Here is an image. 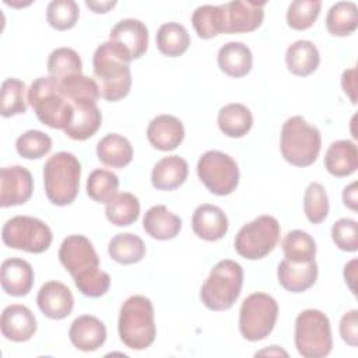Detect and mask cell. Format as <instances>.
Masks as SVG:
<instances>
[{"mask_svg": "<svg viewBox=\"0 0 358 358\" xmlns=\"http://www.w3.org/2000/svg\"><path fill=\"white\" fill-rule=\"evenodd\" d=\"M59 260L83 295L99 298L108 292L110 277L99 268L98 253L87 236L69 235L64 238L59 248Z\"/></svg>", "mask_w": 358, "mask_h": 358, "instance_id": "cell-1", "label": "cell"}, {"mask_svg": "<svg viewBox=\"0 0 358 358\" xmlns=\"http://www.w3.org/2000/svg\"><path fill=\"white\" fill-rule=\"evenodd\" d=\"M130 62L127 52L115 42H103L95 49L94 76L103 99L116 102L129 95L131 88Z\"/></svg>", "mask_w": 358, "mask_h": 358, "instance_id": "cell-2", "label": "cell"}, {"mask_svg": "<svg viewBox=\"0 0 358 358\" xmlns=\"http://www.w3.org/2000/svg\"><path fill=\"white\" fill-rule=\"evenodd\" d=\"M28 102L41 123L64 130L73 116V102L63 92L60 81L52 76L38 77L28 90Z\"/></svg>", "mask_w": 358, "mask_h": 358, "instance_id": "cell-3", "label": "cell"}, {"mask_svg": "<svg viewBox=\"0 0 358 358\" xmlns=\"http://www.w3.org/2000/svg\"><path fill=\"white\" fill-rule=\"evenodd\" d=\"M117 331L127 348H148L157 336L152 302L144 295L129 296L120 308Z\"/></svg>", "mask_w": 358, "mask_h": 358, "instance_id": "cell-4", "label": "cell"}, {"mask_svg": "<svg viewBox=\"0 0 358 358\" xmlns=\"http://www.w3.org/2000/svg\"><path fill=\"white\" fill-rule=\"evenodd\" d=\"M81 164L67 151H59L43 165V186L48 200L55 206L71 204L80 189Z\"/></svg>", "mask_w": 358, "mask_h": 358, "instance_id": "cell-5", "label": "cell"}, {"mask_svg": "<svg viewBox=\"0 0 358 358\" xmlns=\"http://www.w3.org/2000/svg\"><path fill=\"white\" fill-rule=\"evenodd\" d=\"M242 284V266L231 259L220 260L203 282L200 288V299L210 310H228L238 301Z\"/></svg>", "mask_w": 358, "mask_h": 358, "instance_id": "cell-6", "label": "cell"}, {"mask_svg": "<svg viewBox=\"0 0 358 358\" xmlns=\"http://www.w3.org/2000/svg\"><path fill=\"white\" fill-rule=\"evenodd\" d=\"M322 136L317 127L309 124L302 116L288 117L280 134V150L284 159L294 166L312 165L320 152Z\"/></svg>", "mask_w": 358, "mask_h": 358, "instance_id": "cell-7", "label": "cell"}, {"mask_svg": "<svg viewBox=\"0 0 358 358\" xmlns=\"http://www.w3.org/2000/svg\"><path fill=\"white\" fill-rule=\"evenodd\" d=\"M295 347L305 358H323L331 352L333 337L329 317L317 309H305L295 319Z\"/></svg>", "mask_w": 358, "mask_h": 358, "instance_id": "cell-8", "label": "cell"}, {"mask_svg": "<svg viewBox=\"0 0 358 358\" xmlns=\"http://www.w3.org/2000/svg\"><path fill=\"white\" fill-rule=\"evenodd\" d=\"M280 232L281 227L273 215H259L238 231L234 248L241 257L259 260L274 250Z\"/></svg>", "mask_w": 358, "mask_h": 358, "instance_id": "cell-9", "label": "cell"}, {"mask_svg": "<svg viewBox=\"0 0 358 358\" xmlns=\"http://www.w3.org/2000/svg\"><path fill=\"white\" fill-rule=\"evenodd\" d=\"M277 316V301L268 294L253 292L241 305L239 331L248 341H260L273 331Z\"/></svg>", "mask_w": 358, "mask_h": 358, "instance_id": "cell-10", "label": "cell"}, {"mask_svg": "<svg viewBox=\"0 0 358 358\" xmlns=\"http://www.w3.org/2000/svg\"><path fill=\"white\" fill-rule=\"evenodd\" d=\"M1 239L11 249L43 253L52 245L53 235L49 225L42 220L29 215H15L3 225Z\"/></svg>", "mask_w": 358, "mask_h": 358, "instance_id": "cell-11", "label": "cell"}, {"mask_svg": "<svg viewBox=\"0 0 358 358\" xmlns=\"http://www.w3.org/2000/svg\"><path fill=\"white\" fill-rule=\"evenodd\" d=\"M196 169L201 183L217 196L231 194L239 183L238 164L222 151H206L199 158Z\"/></svg>", "mask_w": 358, "mask_h": 358, "instance_id": "cell-12", "label": "cell"}, {"mask_svg": "<svg viewBox=\"0 0 358 358\" xmlns=\"http://www.w3.org/2000/svg\"><path fill=\"white\" fill-rule=\"evenodd\" d=\"M266 3L229 1L221 4L224 17V34H243L257 29L264 18Z\"/></svg>", "mask_w": 358, "mask_h": 358, "instance_id": "cell-13", "label": "cell"}, {"mask_svg": "<svg viewBox=\"0 0 358 358\" xmlns=\"http://www.w3.org/2000/svg\"><path fill=\"white\" fill-rule=\"evenodd\" d=\"M34 192L31 172L21 166H4L0 169V206L13 207L25 204Z\"/></svg>", "mask_w": 358, "mask_h": 358, "instance_id": "cell-14", "label": "cell"}, {"mask_svg": "<svg viewBox=\"0 0 358 358\" xmlns=\"http://www.w3.org/2000/svg\"><path fill=\"white\" fill-rule=\"evenodd\" d=\"M109 41L123 48L131 60L140 59L148 48V29L140 20L124 18L112 27Z\"/></svg>", "mask_w": 358, "mask_h": 358, "instance_id": "cell-15", "label": "cell"}, {"mask_svg": "<svg viewBox=\"0 0 358 358\" xmlns=\"http://www.w3.org/2000/svg\"><path fill=\"white\" fill-rule=\"evenodd\" d=\"M39 310L49 319L67 317L74 308V296L67 285L60 281L45 282L36 295Z\"/></svg>", "mask_w": 358, "mask_h": 358, "instance_id": "cell-16", "label": "cell"}, {"mask_svg": "<svg viewBox=\"0 0 358 358\" xmlns=\"http://www.w3.org/2000/svg\"><path fill=\"white\" fill-rule=\"evenodd\" d=\"M0 330L4 338L14 343H24L36 333V319L29 308L13 303L4 308L0 317Z\"/></svg>", "mask_w": 358, "mask_h": 358, "instance_id": "cell-17", "label": "cell"}, {"mask_svg": "<svg viewBox=\"0 0 358 358\" xmlns=\"http://www.w3.org/2000/svg\"><path fill=\"white\" fill-rule=\"evenodd\" d=\"M192 229L203 241L215 242L225 236L228 218L225 213L214 204H200L192 215Z\"/></svg>", "mask_w": 358, "mask_h": 358, "instance_id": "cell-18", "label": "cell"}, {"mask_svg": "<svg viewBox=\"0 0 358 358\" xmlns=\"http://www.w3.org/2000/svg\"><path fill=\"white\" fill-rule=\"evenodd\" d=\"M147 138L154 148L172 151L178 148L185 138L183 123L172 115H158L148 123Z\"/></svg>", "mask_w": 358, "mask_h": 358, "instance_id": "cell-19", "label": "cell"}, {"mask_svg": "<svg viewBox=\"0 0 358 358\" xmlns=\"http://www.w3.org/2000/svg\"><path fill=\"white\" fill-rule=\"evenodd\" d=\"M35 280L31 264L20 257L6 259L0 268V282L6 294L11 296H25L32 289Z\"/></svg>", "mask_w": 358, "mask_h": 358, "instance_id": "cell-20", "label": "cell"}, {"mask_svg": "<svg viewBox=\"0 0 358 358\" xmlns=\"http://www.w3.org/2000/svg\"><path fill=\"white\" fill-rule=\"evenodd\" d=\"M69 337L77 350L84 352L96 351L106 341V327L98 317L81 315L73 320Z\"/></svg>", "mask_w": 358, "mask_h": 358, "instance_id": "cell-21", "label": "cell"}, {"mask_svg": "<svg viewBox=\"0 0 358 358\" xmlns=\"http://www.w3.org/2000/svg\"><path fill=\"white\" fill-rule=\"evenodd\" d=\"M317 264L315 260L308 263H294L287 259L281 260L277 267L280 285L289 292L299 294L309 289L317 280Z\"/></svg>", "mask_w": 358, "mask_h": 358, "instance_id": "cell-22", "label": "cell"}, {"mask_svg": "<svg viewBox=\"0 0 358 358\" xmlns=\"http://www.w3.org/2000/svg\"><path fill=\"white\" fill-rule=\"evenodd\" d=\"M189 175L186 159L179 155H168L159 159L151 172V183L157 190H175L180 187Z\"/></svg>", "mask_w": 358, "mask_h": 358, "instance_id": "cell-23", "label": "cell"}, {"mask_svg": "<svg viewBox=\"0 0 358 358\" xmlns=\"http://www.w3.org/2000/svg\"><path fill=\"white\" fill-rule=\"evenodd\" d=\"M102 124V113L96 103L73 102V116L69 126L63 130L73 140H87L92 137Z\"/></svg>", "mask_w": 358, "mask_h": 358, "instance_id": "cell-24", "label": "cell"}, {"mask_svg": "<svg viewBox=\"0 0 358 358\" xmlns=\"http://www.w3.org/2000/svg\"><path fill=\"white\" fill-rule=\"evenodd\" d=\"M324 168L336 178L352 175L358 168V150L351 140L333 141L324 154Z\"/></svg>", "mask_w": 358, "mask_h": 358, "instance_id": "cell-25", "label": "cell"}, {"mask_svg": "<svg viewBox=\"0 0 358 358\" xmlns=\"http://www.w3.org/2000/svg\"><path fill=\"white\" fill-rule=\"evenodd\" d=\"M143 228L154 239L169 241L180 232L182 220L165 206L158 204L148 208L144 214Z\"/></svg>", "mask_w": 358, "mask_h": 358, "instance_id": "cell-26", "label": "cell"}, {"mask_svg": "<svg viewBox=\"0 0 358 358\" xmlns=\"http://www.w3.org/2000/svg\"><path fill=\"white\" fill-rule=\"evenodd\" d=\"M220 70L234 78H241L249 74L253 64L250 49L242 42H228L222 45L217 55Z\"/></svg>", "mask_w": 358, "mask_h": 358, "instance_id": "cell-27", "label": "cell"}, {"mask_svg": "<svg viewBox=\"0 0 358 358\" xmlns=\"http://www.w3.org/2000/svg\"><path fill=\"white\" fill-rule=\"evenodd\" d=\"M285 63L289 73L298 77H308L320 64L317 48L310 41H296L287 48Z\"/></svg>", "mask_w": 358, "mask_h": 358, "instance_id": "cell-28", "label": "cell"}, {"mask_svg": "<svg viewBox=\"0 0 358 358\" xmlns=\"http://www.w3.org/2000/svg\"><path fill=\"white\" fill-rule=\"evenodd\" d=\"M96 157L103 165L120 169L131 162L133 147L126 137L110 133L98 141Z\"/></svg>", "mask_w": 358, "mask_h": 358, "instance_id": "cell-29", "label": "cell"}, {"mask_svg": "<svg viewBox=\"0 0 358 358\" xmlns=\"http://www.w3.org/2000/svg\"><path fill=\"white\" fill-rule=\"evenodd\" d=\"M220 130L231 138H239L249 133L253 124V116L248 106L243 103H228L222 106L217 116Z\"/></svg>", "mask_w": 358, "mask_h": 358, "instance_id": "cell-30", "label": "cell"}, {"mask_svg": "<svg viewBox=\"0 0 358 358\" xmlns=\"http://www.w3.org/2000/svg\"><path fill=\"white\" fill-rule=\"evenodd\" d=\"M158 50L168 57L182 56L190 45V35L187 29L175 21L162 24L155 36Z\"/></svg>", "mask_w": 358, "mask_h": 358, "instance_id": "cell-31", "label": "cell"}, {"mask_svg": "<svg viewBox=\"0 0 358 358\" xmlns=\"http://www.w3.org/2000/svg\"><path fill=\"white\" fill-rule=\"evenodd\" d=\"M108 253L119 264H134L145 256V245L140 236L131 232H123L109 241Z\"/></svg>", "mask_w": 358, "mask_h": 358, "instance_id": "cell-32", "label": "cell"}, {"mask_svg": "<svg viewBox=\"0 0 358 358\" xmlns=\"http://www.w3.org/2000/svg\"><path fill=\"white\" fill-rule=\"evenodd\" d=\"M358 27V8L352 1L334 3L326 15V28L333 36H348Z\"/></svg>", "mask_w": 358, "mask_h": 358, "instance_id": "cell-33", "label": "cell"}, {"mask_svg": "<svg viewBox=\"0 0 358 358\" xmlns=\"http://www.w3.org/2000/svg\"><path fill=\"white\" fill-rule=\"evenodd\" d=\"M105 215L108 221L116 227H129L138 220L140 201L129 192L117 193L110 201L106 203Z\"/></svg>", "mask_w": 358, "mask_h": 358, "instance_id": "cell-34", "label": "cell"}, {"mask_svg": "<svg viewBox=\"0 0 358 358\" xmlns=\"http://www.w3.org/2000/svg\"><path fill=\"white\" fill-rule=\"evenodd\" d=\"M282 252L287 260L294 263H308L315 260L316 242L302 229L289 231L282 239Z\"/></svg>", "mask_w": 358, "mask_h": 358, "instance_id": "cell-35", "label": "cell"}, {"mask_svg": "<svg viewBox=\"0 0 358 358\" xmlns=\"http://www.w3.org/2000/svg\"><path fill=\"white\" fill-rule=\"evenodd\" d=\"M25 83L18 78H6L0 90V113L3 117L21 115L27 112Z\"/></svg>", "mask_w": 358, "mask_h": 358, "instance_id": "cell-36", "label": "cell"}, {"mask_svg": "<svg viewBox=\"0 0 358 358\" xmlns=\"http://www.w3.org/2000/svg\"><path fill=\"white\" fill-rule=\"evenodd\" d=\"M48 73L57 80L83 74V62L80 55L71 48L55 49L48 57Z\"/></svg>", "mask_w": 358, "mask_h": 358, "instance_id": "cell-37", "label": "cell"}, {"mask_svg": "<svg viewBox=\"0 0 358 358\" xmlns=\"http://www.w3.org/2000/svg\"><path fill=\"white\" fill-rule=\"evenodd\" d=\"M192 25L201 39H211L222 32L224 17L220 6L204 4L192 14Z\"/></svg>", "mask_w": 358, "mask_h": 358, "instance_id": "cell-38", "label": "cell"}, {"mask_svg": "<svg viewBox=\"0 0 358 358\" xmlns=\"http://www.w3.org/2000/svg\"><path fill=\"white\" fill-rule=\"evenodd\" d=\"M119 189V178L108 169H94L87 179V194L96 203H108Z\"/></svg>", "mask_w": 358, "mask_h": 358, "instance_id": "cell-39", "label": "cell"}, {"mask_svg": "<svg viewBox=\"0 0 358 358\" xmlns=\"http://www.w3.org/2000/svg\"><path fill=\"white\" fill-rule=\"evenodd\" d=\"M303 213L312 224H320L326 220L329 214V197L322 183L312 182L305 189Z\"/></svg>", "mask_w": 358, "mask_h": 358, "instance_id": "cell-40", "label": "cell"}, {"mask_svg": "<svg viewBox=\"0 0 358 358\" xmlns=\"http://www.w3.org/2000/svg\"><path fill=\"white\" fill-rule=\"evenodd\" d=\"M322 3L319 0H295L288 6L287 24L296 31L310 28L320 14Z\"/></svg>", "mask_w": 358, "mask_h": 358, "instance_id": "cell-41", "label": "cell"}, {"mask_svg": "<svg viewBox=\"0 0 358 358\" xmlns=\"http://www.w3.org/2000/svg\"><path fill=\"white\" fill-rule=\"evenodd\" d=\"M80 17L78 4L74 0H53L48 4L46 20L57 31L71 29Z\"/></svg>", "mask_w": 358, "mask_h": 358, "instance_id": "cell-42", "label": "cell"}, {"mask_svg": "<svg viewBox=\"0 0 358 358\" xmlns=\"http://www.w3.org/2000/svg\"><path fill=\"white\" fill-rule=\"evenodd\" d=\"M15 150L25 159H39L52 150V138L41 130H28L17 138Z\"/></svg>", "mask_w": 358, "mask_h": 358, "instance_id": "cell-43", "label": "cell"}, {"mask_svg": "<svg viewBox=\"0 0 358 358\" xmlns=\"http://www.w3.org/2000/svg\"><path fill=\"white\" fill-rule=\"evenodd\" d=\"M331 239L340 250H358V224L352 218H340L331 227Z\"/></svg>", "mask_w": 358, "mask_h": 358, "instance_id": "cell-44", "label": "cell"}, {"mask_svg": "<svg viewBox=\"0 0 358 358\" xmlns=\"http://www.w3.org/2000/svg\"><path fill=\"white\" fill-rule=\"evenodd\" d=\"M340 336L351 347L358 345V310L351 309L340 320Z\"/></svg>", "mask_w": 358, "mask_h": 358, "instance_id": "cell-45", "label": "cell"}, {"mask_svg": "<svg viewBox=\"0 0 358 358\" xmlns=\"http://www.w3.org/2000/svg\"><path fill=\"white\" fill-rule=\"evenodd\" d=\"M341 85L343 90L345 92V95H348V98L351 99V102L355 105L357 103V96H355V91H357V69H348L343 73L341 76Z\"/></svg>", "mask_w": 358, "mask_h": 358, "instance_id": "cell-46", "label": "cell"}, {"mask_svg": "<svg viewBox=\"0 0 358 358\" xmlns=\"http://www.w3.org/2000/svg\"><path fill=\"white\" fill-rule=\"evenodd\" d=\"M343 203L347 208L357 211V203H358V197H357V182L350 183L348 186L344 187L343 190Z\"/></svg>", "mask_w": 358, "mask_h": 358, "instance_id": "cell-47", "label": "cell"}, {"mask_svg": "<svg viewBox=\"0 0 358 358\" xmlns=\"http://www.w3.org/2000/svg\"><path fill=\"white\" fill-rule=\"evenodd\" d=\"M344 278L352 294H355V280H357V259L348 262L344 267Z\"/></svg>", "mask_w": 358, "mask_h": 358, "instance_id": "cell-48", "label": "cell"}, {"mask_svg": "<svg viewBox=\"0 0 358 358\" xmlns=\"http://www.w3.org/2000/svg\"><path fill=\"white\" fill-rule=\"evenodd\" d=\"M85 6L91 8L94 13H108L110 8L116 6V1H85Z\"/></svg>", "mask_w": 358, "mask_h": 358, "instance_id": "cell-49", "label": "cell"}, {"mask_svg": "<svg viewBox=\"0 0 358 358\" xmlns=\"http://www.w3.org/2000/svg\"><path fill=\"white\" fill-rule=\"evenodd\" d=\"M263 354H268V355H285L287 357V352L281 348H278L277 345H271L268 350H263V351H259L256 355H263Z\"/></svg>", "mask_w": 358, "mask_h": 358, "instance_id": "cell-50", "label": "cell"}]
</instances>
